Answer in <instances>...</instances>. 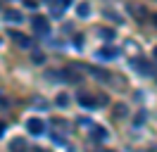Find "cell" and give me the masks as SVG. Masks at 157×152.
Masks as SVG:
<instances>
[{
    "instance_id": "10",
    "label": "cell",
    "mask_w": 157,
    "mask_h": 152,
    "mask_svg": "<svg viewBox=\"0 0 157 152\" xmlns=\"http://www.w3.org/2000/svg\"><path fill=\"white\" fill-rule=\"evenodd\" d=\"M100 36L105 38V40H112V38H114V31H112V28H100Z\"/></svg>"
},
{
    "instance_id": "18",
    "label": "cell",
    "mask_w": 157,
    "mask_h": 152,
    "mask_svg": "<svg viewBox=\"0 0 157 152\" xmlns=\"http://www.w3.org/2000/svg\"><path fill=\"white\" fill-rule=\"evenodd\" d=\"M155 24H157V14H155Z\"/></svg>"
},
{
    "instance_id": "16",
    "label": "cell",
    "mask_w": 157,
    "mask_h": 152,
    "mask_svg": "<svg viewBox=\"0 0 157 152\" xmlns=\"http://www.w3.org/2000/svg\"><path fill=\"white\" fill-rule=\"evenodd\" d=\"M2 131H5V124H0V135H2Z\"/></svg>"
},
{
    "instance_id": "8",
    "label": "cell",
    "mask_w": 157,
    "mask_h": 152,
    "mask_svg": "<svg viewBox=\"0 0 157 152\" xmlns=\"http://www.w3.org/2000/svg\"><path fill=\"white\" fill-rule=\"evenodd\" d=\"M76 14H78L81 19L90 17V5H88V2H78V5H76Z\"/></svg>"
},
{
    "instance_id": "14",
    "label": "cell",
    "mask_w": 157,
    "mask_h": 152,
    "mask_svg": "<svg viewBox=\"0 0 157 152\" xmlns=\"http://www.w3.org/2000/svg\"><path fill=\"white\" fill-rule=\"evenodd\" d=\"M24 5H26V7H36V5H38V0H24Z\"/></svg>"
},
{
    "instance_id": "15",
    "label": "cell",
    "mask_w": 157,
    "mask_h": 152,
    "mask_svg": "<svg viewBox=\"0 0 157 152\" xmlns=\"http://www.w3.org/2000/svg\"><path fill=\"white\" fill-rule=\"evenodd\" d=\"M33 62H36V64H38V62L43 64V62H45V57H43V55H33Z\"/></svg>"
},
{
    "instance_id": "13",
    "label": "cell",
    "mask_w": 157,
    "mask_h": 152,
    "mask_svg": "<svg viewBox=\"0 0 157 152\" xmlns=\"http://www.w3.org/2000/svg\"><path fill=\"white\" fill-rule=\"evenodd\" d=\"M74 48H83V38H81V36L74 38Z\"/></svg>"
},
{
    "instance_id": "1",
    "label": "cell",
    "mask_w": 157,
    "mask_h": 152,
    "mask_svg": "<svg viewBox=\"0 0 157 152\" xmlns=\"http://www.w3.org/2000/svg\"><path fill=\"white\" fill-rule=\"evenodd\" d=\"M26 131H29L31 135H40V133L45 131V121L38 119V116H31L29 121H26Z\"/></svg>"
},
{
    "instance_id": "19",
    "label": "cell",
    "mask_w": 157,
    "mask_h": 152,
    "mask_svg": "<svg viewBox=\"0 0 157 152\" xmlns=\"http://www.w3.org/2000/svg\"><path fill=\"white\" fill-rule=\"evenodd\" d=\"M0 45H2V38H0Z\"/></svg>"
},
{
    "instance_id": "6",
    "label": "cell",
    "mask_w": 157,
    "mask_h": 152,
    "mask_svg": "<svg viewBox=\"0 0 157 152\" xmlns=\"http://www.w3.org/2000/svg\"><path fill=\"white\" fill-rule=\"evenodd\" d=\"M131 66H133V69H136V71H140V74H150V64H147L145 59H133V62H131Z\"/></svg>"
},
{
    "instance_id": "20",
    "label": "cell",
    "mask_w": 157,
    "mask_h": 152,
    "mask_svg": "<svg viewBox=\"0 0 157 152\" xmlns=\"http://www.w3.org/2000/svg\"><path fill=\"white\" fill-rule=\"evenodd\" d=\"M43 2H50V0H43Z\"/></svg>"
},
{
    "instance_id": "17",
    "label": "cell",
    "mask_w": 157,
    "mask_h": 152,
    "mask_svg": "<svg viewBox=\"0 0 157 152\" xmlns=\"http://www.w3.org/2000/svg\"><path fill=\"white\" fill-rule=\"evenodd\" d=\"M152 55H155V57H157V48H155V50H152Z\"/></svg>"
},
{
    "instance_id": "2",
    "label": "cell",
    "mask_w": 157,
    "mask_h": 152,
    "mask_svg": "<svg viewBox=\"0 0 157 152\" xmlns=\"http://www.w3.org/2000/svg\"><path fill=\"white\" fill-rule=\"evenodd\" d=\"M33 31L40 33V36H50V24L45 17H36L33 19Z\"/></svg>"
},
{
    "instance_id": "9",
    "label": "cell",
    "mask_w": 157,
    "mask_h": 152,
    "mask_svg": "<svg viewBox=\"0 0 157 152\" xmlns=\"http://www.w3.org/2000/svg\"><path fill=\"white\" fill-rule=\"evenodd\" d=\"M105 138H107V133H105V128H95V131H93V140H105Z\"/></svg>"
},
{
    "instance_id": "4",
    "label": "cell",
    "mask_w": 157,
    "mask_h": 152,
    "mask_svg": "<svg viewBox=\"0 0 157 152\" xmlns=\"http://www.w3.org/2000/svg\"><path fill=\"white\" fill-rule=\"evenodd\" d=\"M119 57V50L117 48H102V50H98V59H117Z\"/></svg>"
},
{
    "instance_id": "5",
    "label": "cell",
    "mask_w": 157,
    "mask_h": 152,
    "mask_svg": "<svg viewBox=\"0 0 157 152\" xmlns=\"http://www.w3.org/2000/svg\"><path fill=\"white\" fill-rule=\"evenodd\" d=\"M5 21H10V24H19L21 21V12L19 10H5Z\"/></svg>"
},
{
    "instance_id": "7",
    "label": "cell",
    "mask_w": 157,
    "mask_h": 152,
    "mask_svg": "<svg viewBox=\"0 0 157 152\" xmlns=\"http://www.w3.org/2000/svg\"><path fill=\"white\" fill-rule=\"evenodd\" d=\"M10 36L14 38V43H17V45H21V48H29L31 45V40L26 36H21V33H17V31H10Z\"/></svg>"
},
{
    "instance_id": "12",
    "label": "cell",
    "mask_w": 157,
    "mask_h": 152,
    "mask_svg": "<svg viewBox=\"0 0 157 152\" xmlns=\"http://www.w3.org/2000/svg\"><path fill=\"white\" fill-rule=\"evenodd\" d=\"M67 102H69L67 95H57V104H59V107H67Z\"/></svg>"
},
{
    "instance_id": "3",
    "label": "cell",
    "mask_w": 157,
    "mask_h": 152,
    "mask_svg": "<svg viewBox=\"0 0 157 152\" xmlns=\"http://www.w3.org/2000/svg\"><path fill=\"white\" fill-rule=\"evenodd\" d=\"M76 100H78V104H81V107H88V109L98 107V100H95L93 95H88V93H81V95L76 97Z\"/></svg>"
},
{
    "instance_id": "11",
    "label": "cell",
    "mask_w": 157,
    "mask_h": 152,
    "mask_svg": "<svg viewBox=\"0 0 157 152\" xmlns=\"http://www.w3.org/2000/svg\"><path fill=\"white\" fill-rule=\"evenodd\" d=\"M114 114H117V116H126V107H124V104H117V107H114Z\"/></svg>"
}]
</instances>
